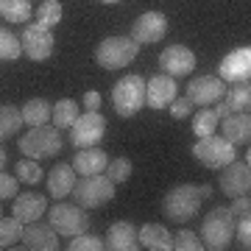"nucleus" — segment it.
Masks as SVG:
<instances>
[{"mask_svg":"<svg viewBox=\"0 0 251 251\" xmlns=\"http://www.w3.org/2000/svg\"><path fill=\"white\" fill-rule=\"evenodd\" d=\"M224 90L226 87L218 75H196V78H190L184 98H190L193 106H209V103H215L224 95Z\"/></svg>","mask_w":251,"mask_h":251,"instance_id":"2eb2a0df","label":"nucleus"},{"mask_svg":"<svg viewBox=\"0 0 251 251\" xmlns=\"http://www.w3.org/2000/svg\"><path fill=\"white\" fill-rule=\"evenodd\" d=\"M23 128V112L14 103H0V143L11 140Z\"/></svg>","mask_w":251,"mask_h":251,"instance_id":"393cba45","label":"nucleus"},{"mask_svg":"<svg viewBox=\"0 0 251 251\" xmlns=\"http://www.w3.org/2000/svg\"><path fill=\"white\" fill-rule=\"evenodd\" d=\"M36 20H39V25H45V28L59 25L62 23V3L59 0H42L39 9H36Z\"/></svg>","mask_w":251,"mask_h":251,"instance_id":"473e14b6","label":"nucleus"},{"mask_svg":"<svg viewBox=\"0 0 251 251\" xmlns=\"http://www.w3.org/2000/svg\"><path fill=\"white\" fill-rule=\"evenodd\" d=\"M48 201L42 193H23V196H14V204H11V215L17 218L20 224H31V221H39L45 215Z\"/></svg>","mask_w":251,"mask_h":251,"instance_id":"6ab92c4d","label":"nucleus"},{"mask_svg":"<svg viewBox=\"0 0 251 251\" xmlns=\"http://www.w3.org/2000/svg\"><path fill=\"white\" fill-rule=\"evenodd\" d=\"M137 237H140L143 249H151V251H171L173 249V234L159 224H145L137 232Z\"/></svg>","mask_w":251,"mask_h":251,"instance_id":"b1692460","label":"nucleus"},{"mask_svg":"<svg viewBox=\"0 0 251 251\" xmlns=\"http://www.w3.org/2000/svg\"><path fill=\"white\" fill-rule=\"evenodd\" d=\"M100 3H106V6H112V3H120V0H100Z\"/></svg>","mask_w":251,"mask_h":251,"instance_id":"37998d69","label":"nucleus"},{"mask_svg":"<svg viewBox=\"0 0 251 251\" xmlns=\"http://www.w3.org/2000/svg\"><path fill=\"white\" fill-rule=\"evenodd\" d=\"M140 45L131 36H106L98 48H95V62L103 70H120L137 59Z\"/></svg>","mask_w":251,"mask_h":251,"instance_id":"39448f33","label":"nucleus"},{"mask_svg":"<svg viewBox=\"0 0 251 251\" xmlns=\"http://www.w3.org/2000/svg\"><path fill=\"white\" fill-rule=\"evenodd\" d=\"M100 92L98 90H87L84 92V109H87V112H95V109L100 106Z\"/></svg>","mask_w":251,"mask_h":251,"instance_id":"a19ab883","label":"nucleus"},{"mask_svg":"<svg viewBox=\"0 0 251 251\" xmlns=\"http://www.w3.org/2000/svg\"><path fill=\"white\" fill-rule=\"evenodd\" d=\"M218 184H221V190H224V196H229V198L249 196V190H251L249 159L246 162L232 159L229 165H224V168H221V176H218Z\"/></svg>","mask_w":251,"mask_h":251,"instance_id":"9b49d317","label":"nucleus"},{"mask_svg":"<svg viewBox=\"0 0 251 251\" xmlns=\"http://www.w3.org/2000/svg\"><path fill=\"white\" fill-rule=\"evenodd\" d=\"M206 198H212V187L209 184H176L165 193L162 198V215L171 224H190L193 218L201 212V204Z\"/></svg>","mask_w":251,"mask_h":251,"instance_id":"f257e3e1","label":"nucleus"},{"mask_svg":"<svg viewBox=\"0 0 251 251\" xmlns=\"http://www.w3.org/2000/svg\"><path fill=\"white\" fill-rule=\"evenodd\" d=\"M17 179H23L25 184H36L42 181V168L36 159H20L17 162Z\"/></svg>","mask_w":251,"mask_h":251,"instance_id":"c9c22d12","label":"nucleus"},{"mask_svg":"<svg viewBox=\"0 0 251 251\" xmlns=\"http://www.w3.org/2000/svg\"><path fill=\"white\" fill-rule=\"evenodd\" d=\"M23 56V42L9 28H0V62H17Z\"/></svg>","mask_w":251,"mask_h":251,"instance_id":"c756f323","label":"nucleus"},{"mask_svg":"<svg viewBox=\"0 0 251 251\" xmlns=\"http://www.w3.org/2000/svg\"><path fill=\"white\" fill-rule=\"evenodd\" d=\"M179 95V87H176V78L171 75H153L151 81H145V103L151 109H165L171 106V100Z\"/></svg>","mask_w":251,"mask_h":251,"instance_id":"f3484780","label":"nucleus"},{"mask_svg":"<svg viewBox=\"0 0 251 251\" xmlns=\"http://www.w3.org/2000/svg\"><path fill=\"white\" fill-rule=\"evenodd\" d=\"M20 237H23V224L17 218H0V249H14Z\"/></svg>","mask_w":251,"mask_h":251,"instance_id":"2f4dec72","label":"nucleus"},{"mask_svg":"<svg viewBox=\"0 0 251 251\" xmlns=\"http://www.w3.org/2000/svg\"><path fill=\"white\" fill-rule=\"evenodd\" d=\"M23 53L31 59V62H45V59H50L53 56V45L56 39L53 34H50V28L39 25V23H28L25 28H23Z\"/></svg>","mask_w":251,"mask_h":251,"instance_id":"9d476101","label":"nucleus"},{"mask_svg":"<svg viewBox=\"0 0 251 251\" xmlns=\"http://www.w3.org/2000/svg\"><path fill=\"white\" fill-rule=\"evenodd\" d=\"M62 128L56 126H31L20 137V153L28 159H42V156H56L62 151Z\"/></svg>","mask_w":251,"mask_h":251,"instance_id":"20e7f679","label":"nucleus"},{"mask_svg":"<svg viewBox=\"0 0 251 251\" xmlns=\"http://www.w3.org/2000/svg\"><path fill=\"white\" fill-rule=\"evenodd\" d=\"M73 201L84 209H100L106 206L109 201H115V181L106 179L103 173H95V176H81L73 184Z\"/></svg>","mask_w":251,"mask_h":251,"instance_id":"7ed1b4c3","label":"nucleus"},{"mask_svg":"<svg viewBox=\"0 0 251 251\" xmlns=\"http://www.w3.org/2000/svg\"><path fill=\"white\" fill-rule=\"evenodd\" d=\"M173 249L176 251H201L204 243H201V237L193 229H179V232L173 234Z\"/></svg>","mask_w":251,"mask_h":251,"instance_id":"72a5a7b5","label":"nucleus"},{"mask_svg":"<svg viewBox=\"0 0 251 251\" xmlns=\"http://www.w3.org/2000/svg\"><path fill=\"white\" fill-rule=\"evenodd\" d=\"M193 103H190V98H179V95H176V98L171 100V115L176 117V120H184V117H190L193 115Z\"/></svg>","mask_w":251,"mask_h":251,"instance_id":"58836bf2","label":"nucleus"},{"mask_svg":"<svg viewBox=\"0 0 251 251\" xmlns=\"http://www.w3.org/2000/svg\"><path fill=\"white\" fill-rule=\"evenodd\" d=\"M20 112H23V123L25 126H45L50 120L53 106L45 98H31V100H25V106L20 109Z\"/></svg>","mask_w":251,"mask_h":251,"instance_id":"a878e982","label":"nucleus"},{"mask_svg":"<svg viewBox=\"0 0 251 251\" xmlns=\"http://www.w3.org/2000/svg\"><path fill=\"white\" fill-rule=\"evenodd\" d=\"M218 123H221V117H218L215 109L198 106V112H193V134H196V137H209V134H215Z\"/></svg>","mask_w":251,"mask_h":251,"instance_id":"cd10ccee","label":"nucleus"},{"mask_svg":"<svg viewBox=\"0 0 251 251\" xmlns=\"http://www.w3.org/2000/svg\"><path fill=\"white\" fill-rule=\"evenodd\" d=\"M201 243L204 249L224 251L234 237V215L229 212V206H212L201 221Z\"/></svg>","mask_w":251,"mask_h":251,"instance_id":"f03ea898","label":"nucleus"},{"mask_svg":"<svg viewBox=\"0 0 251 251\" xmlns=\"http://www.w3.org/2000/svg\"><path fill=\"white\" fill-rule=\"evenodd\" d=\"M67 249L70 251H100V249H106V246H103V240L95 237V234L81 232V234H75V237H70V246H67Z\"/></svg>","mask_w":251,"mask_h":251,"instance_id":"f704fd0d","label":"nucleus"},{"mask_svg":"<svg viewBox=\"0 0 251 251\" xmlns=\"http://www.w3.org/2000/svg\"><path fill=\"white\" fill-rule=\"evenodd\" d=\"M103 246H106L109 251H137V249H143V246H140V237H137L134 224H128V221H117V224L109 226Z\"/></svg>","mask_w":251,"mask_h":251,"instance_id":"aec40b11","label":"nucleus"},{"mask_svg":"<svg viewBox=\"0 0 251 251\" xmlns=\"http://www.w3.org/2000/svg\"><path fill=\"white\" fill-rule=\"evenodd\" d=\"M20 190V179H14V176H9V173L0 171V201H9V198L17 196Z\"/></svg>","mask_w":251,"mask_h":251,"instance_id":"4c0bfd02","label":"nucleus"},{"mask_svg":"<svg viewBox=\"0 0 251 251\" xmlns=\"http://www.w3.org/2000/svg\"><path fill=\"white\" fill-rule=\"evenodd\" d=\"M218 103V117H226L232 115V112H246V109L251 106V87L249 81H237V84H232L229 90H224V95L215 100Z\"/></svg>","mask_w":251,"mask_h":251,"instance_id":"a211bd4d","label":"nucleus"},{"mask_svg":"<svg viewBox=\"0 0 251 251\" xmlns=\"http://www.w3.org/2000/svg\"><path fill=\"white\" fill-rule=\"evenodd\" d=\"M168 34V17L162 11H145L131 23V39L137 45H153Z\"/></svg>","mask_w":251,"mask_h":251,"instance_id":"f8f14e48","label":"nucleus"},{"mask_svg":"<svg viewBox=\"0 0 251 251\" xmlns=\"http://www.w3.org/2000/svg\"><path fill=\"white\" fill-rule=\"evenodd\" d=\"M193 156H196L204 168L209 171H221L224 165L234 159V145L229 140L218 134H209V137H198V143L193 145Z\"/></svg>","mask_w":251,"mask_h":251,"instance_id":"6e6552de","label":"nucleus"},{"mask_svg":"<svg viewBox=\"0 0 251 251\" xmlns=\"http://www.w3.org/2000/svg\"><path fill=\"white\" fill-rule=\"evenodd\" d=\"M50 120H53L56 128H70V126L78 120V103H75L73 98H62L59 103H53Z\"/></svg>","mask_w":251,"mask_h":251,"instance_id":"c85d7f7f","label":"nucleus"},{"mask_svg":"<svg viewBox=\"0 0 251 251\" xmlns=\"http://www.w3.org/2000/svg\"><path fill=\"white\" fill-rule=\"evenodd\" d=\"M251 75V50L249 45L237 48L232 53H226L218 64V78L229 81V84H237V81H249Z\"/></svg>","mask_w":251,"mask_h":251,"instance_id":"4468645a","label":"nucleus"},{"mask_svg":"<svg viewBox=\"0 0 251 251\" xmlns=\"http://www.w3.org/2000/svg\"><path fill=\"white\" fill-rule=\"evenodd\" d=\"M75 176H78V173L73 171V165H67V162L53 165L50 173H48V179H45L48 181V196H50V198H67L73 193Z\"/></svg>","mask_w":251,"mask_h":251,"instance_id":"412c9836","label":"nucleus"},{"mask_svg":"<svg viewBox=\"0 0 251 251\" xmlns=\"http://www.w3.org/2000/svg\"><path fill=\"white\" fill-rule=\"evenodd\" d=\"M159 67H162V73L171 75V78L190 75L193 67H196V53H193L187 45H171L159 53Z\"/></svg>","mask_w":251,"mask_h":251,"instance_id":"ddd939ff","label":"nucleus"},{"mask_svg":"<svg viewBox=\"0 0 251 251\" xmlns=\"http://www.w3.org/2000/svg\"><path fill=\"white\" fill-rule=\"evenodd\" d=\"M145 103V78L143 75H123L112 90V106L120 117H134Z\"/></svg>","mask_w":251,"mask_h":251,"instance_id":"423d86ee","label":"nucleus"},{"mask_svg":"<svg viewBox=\"0 0 251 251\" xmlns=\"http://www.w3.org/2000/svg\"><path fill=\"white\" fill-rule=\"evenodd\" d=\"M131 171H134L131 159H128V156H117V159L106 162V168H103V176H106V179H112L115 184H123V181L131 179Z\"/></svg>","mask_w":251,"mask_h":251,"instance_id":"7c9ffc66","label":"nucleus"},{"mask_svg":"<svg viewBox=\"0 0 251 251\" xmlns=\"http://www.w3.org/2000/svg\"><path fill=\"white\" fill-rule=\"evenodd\" d=\"M106 153L100 151L98 145L92 148H78V153L73 156V171L78 176H95V173H103L106 168Z\"/></svg>","mask_w":251,"mask_h":251,"instance_id":"4be33fe9","label":"nucleus"},{"mask_svg":"<svg viewBox=\"0 0 251 251\" xmlns=\"http://www.w3.org/2000/svg\"><path fill=\"white\" fill-rule=\"evenodd\" d=\"M103 134H106V117L98 109L78 115V120L70 126V143L75 148H92L103 140Z\"/></svg>","mask_w":251,"mask_h":251,"instance_id":"1a4fd4ad","label":"nucleus"},{"mask_svg":"<svg viewBox=\"0 0 251 251\" xmlns=\"http://www.w3.org/2000/svg\"><path fill=\"white\" fill-rule=\"evenodd\" d=\"M224 120V140L232 145H246L251 137V117L249 112H232V115L221 117Z\"/></svg>","mask_w":251,"mask_h":251,"instance_id":"5701e85b","label":"nucleus"},{"mask_svg":"<svg viewBox=\"0 0 251 251\" xmlns=\"http://www.w3.org/2000/svg\"><path fill=\"white\" fill-rule=\"evenodd\" d=\"M34 14V6L31 0H0V17L6 23H28Z\"/></svg>","mask_w":251,"mask_h":251,"instance_id":"bb28decb","label":"nucleus"},{"mask_svg":"<svg viewBox=\"0 0 251 251\" xmlns=\"http://www.w3.org/2000/svg\"><path fill=\"white\" fill-rule=\"evenodd\" d=\"M234 234H237V243H240V249L249 251V249H251V215L237 218V221H234Z\"/></svg>","mask_w":251,"mask_h":251,"instance_id":"e433bc0d","label":"nucleus"},{"mask_svg":"<svg viewBox=\"0 0 251 251\" xmlns=\"http://www.w3.org/2000/svg\"><path fill=\"white\" fill-rule=\"evenodd\" d=\"M48 224L53 226L56 234H64V237L90 232V215L78 204H53L48 209Z\"/></svg>","mask_w":251,"mask_h":251,"instance_id":"0eeeda50","label":"nucleus"},{"mask_svg":"<svg viewBox=\"0 0 251 251\" xmlns=\"http://www.w3.org/2000/svg\"><path fill=\"white\" fill-rule=\"evenodd\" d=\"M0 218H3V209H0Z\"/></svg>","mask_w":251,"mask_h":251,"instance_id":"c03bdc74","label":"nucleus"},{"mask_svg":"<svg viewBox=\"0 0 251 251\" xmlns=\"http://www.w3.org/2000/svg\"><path fill=\"white\" fill-rule=\"evenodd\" d=\"M229 212L234 215V221H237V218L251 215V201H249V196H237V198H232V206H229Z\"/></svg>","mask_w":251,"mask_h":251,"instance_id":"ea45409f","label":"nucleus"},{"mask_svg":"<svg viewBox=\"0 0 251 251\" xmlns=\"http://www.w3.org/2000/svg\"><path fill=\"white\" fill-rule=\"evenodd\" d=\"M23 246L17 249H28V251H56L59 249V234L53 232L50 224H39V221H31V224L23 229Z\"/></svg>","mask_w":251,"mask_h":251,"instance_id":"dca6fc26","label":"nucleus"},{"mask_svg":"<svg viewBox=\"0 0 251 251\" xmlns=\"http://www.w3.org/2000/svg\"><path fill=\"white\" fill-rule=\"evenodd\" d=\"M6 159H9V153H6V151H3V148H0V171L6 168Z\"/></svg>","mask_w":251,"mask_h":251,"instance_id":"79ce46f5","label":"nucleus"}]
</instances>
